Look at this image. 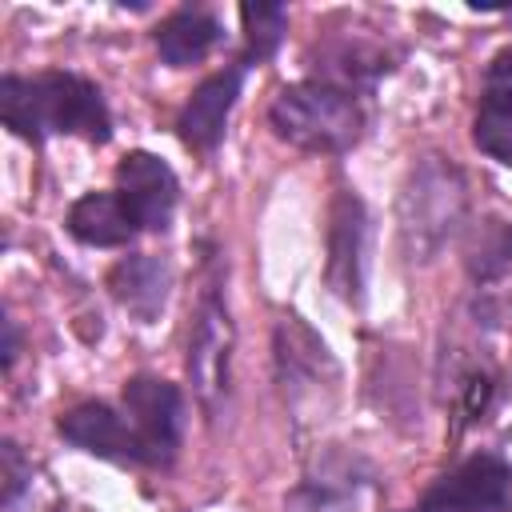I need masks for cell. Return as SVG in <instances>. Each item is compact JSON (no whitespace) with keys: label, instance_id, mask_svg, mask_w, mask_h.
Masks as SVG:
<instances>
[{"label":"cell","instance_id":"cell-1","mask_svg":"<svg viewBox=\"0 0 512 512\" xmlns=\"http://www.w3.org/2000/svg\"><path fill=\"white\" fill-rule=\"evenodd\" d=\"M0 120L24 140L76 132L92 144H104L112 132L100 88L76 72L4 76L0 80Z\"/></svg>","mask_w":512,"mask_h":512},{"label":"cell","instance_id":"cell-2","mask_svg":"<svg viewBox=\"0 0 512 512\" xmlns=\"http://www.w3.org/2000/svg\"><path fill=\"white\" fill-rule=\"evenodd\" d=\"M268 120L280 140L308 148V152H344L348 144H356V136L364 128V116H360V104L352 100V92L324 84V80L284 88L272 100Z\"/></svg>","mask_w":512,"mask_h":512},{"label":"cell","instance_id":"cell-3","mask_svg":"<svg viewBox=\"0 0 512 512\" xmlns=\"http://www.w3.org/2000/svg\"><path fill=\"white\" fill-rule=\"evenodd\" d=\"M124 416L140 440L144 464H168L180 448L184 428V400L176 384L156 376H136L124 384Z\"/></svg>","mask_w":512,"mask_h":512},{"label":"cell","instance_id":"cell-4","mask_svg":"<svg viewBox=\"0 0 512 512\" xmlns=\"http://www.w3.org/2000/svg\"><path fill=\"white\" fill-rule=\"evenodd\" d=\"M448 180H456L452 168L444 172V168L428 164L404 192V236L420 260H428V252H436L444 244V236L452 232V224L464 208L460 188H448Z\"/></svg>","mask_w":512,"mask_h":512},{"label":"cell","instance_id":"cell-5","mask_svg":"<svg viewBox=\"0 0 512 512\" xmlns=\"http://www.w3.org/2000/svg\"><path fill=\"white\" fill-rule=\"evenodd\" d=\"M508 492H512L508 460L480 452V456H468L460 468H452L448 476H440L428 488L424 512H496V508H504Z\"/></svg>","mask_w":512,"mask_h":512},{"label":"cell","instance_id":"cell-6","mask_svg":"<svg viewBox=\"0 0 512 512\" xmlns=\"http://www.w3.org/2000/svg\"><path fill=\"white\" fill-rule=\"evenodd\" d=\"M116 196L128 208V216L136 220V228L164 232L172 212H176L180 184H176V172L160 156L128 152L120 160V168H116Z\"/></svg>","mask_w":512,"mask_h":512},{"label":"cell","instance_id":"cell-7","mask_svg":"<svg viewBox=\"0 0 512 512\" xmlns=\"http://www.w3.org/2000/svg\"><path fill=\"white\" fill-rule=\"evenodd\" d=\"M228 360H232V320H228L220 292L208 288L200 300V316H196V332L188 348V372L208 412H216L228 392Z\"/></svg>","mask_w":512,"mask_h":512},{"label":"cell","instance_id":"cell-8","mask_svg":"<svg viewBox=\"0 0 512 512\" xmlns=\"http://www.w3.org/2000/svg\"><path fill=\"white\" fill-rule=\"evenodd\" d=\"M240 84H244V64H232V68L208 76V80L192 92V100L184 104V112H180V120H176L180 140H184L188 148L208 152V148L220 144L224 124H228V112H232V104H236V96H240Z\"/></svg>","mask_w":512,"mask_h":512},{"label":"cell","instance_id":"cell-9","mask_svg":"<svg viewBox=\"0 0 512 512\" xmlns=\"http://www.w3.org/2000/svg\"><path fill=\"white\" fill-rule=\"evenodd\" d=\"M60 436L72 440L84 452H96L104 460H120V464H144L140 440L132 432V424L112 412L108 404H80L72 412L60 416Z\"/></svg>","mask_w":512,"mask_h":512},{"label":"cell","instance_id":"cell-10","mask_svg":"<svg viewBox=\"0 0 512 512\" xmlns=\"http://www.w3.org/2000/svg\"><path fill=\"white\" fill-rule=\"evenodd\" d=\"M68 232L92 248H120L136 236V220L116 192H88L68 208Z\"/></svg>","mask_w":512,"mask_h":512},{"label":"cell","instance_id":"cell-11","mask_svg":"<svg viewBox=\"0 0 512 512\" xmlns=\"http://www.w3.org/2000/svg\"><path fill=\"white\" fill-rule=\"evenodd\" d=\"M112 296L140 320H156L168 296V268L156 256H124L108 276Z\"/></svg>","mask_w":512,"mask_h":512},{"label":"cell","instance_id":"cell-12","mask_svg":"<svg viewBox=\"0 0 512 512\" xmlns=\"http://www.w3.org/2000/svg\"><path fill=\"white\" fill-rule=\"evenodd\" d=\"M220 36L224 32H220L216 16H208V12H176L156 28V52H160L164 64L184 68V64L204 60L216 48Z\"/></svg>","mask_w":512,"mask_h":512},{"label":"cell","instance_id":"cell-13","mask_svg":"<svg viewBox=\"0 0 512 512\" xmlns=\"http://www.w3.org/2000/svg\"><path fill=\"white\" fill-rule=\"evenodd\" d=\"M472 140L492 160L512 164V84L484 92L480 112H476V124H472Z\"/></svg>","mask_w":512,"mask_h":512},{"label":"cell","instance_id":"cell-14","mask_svg":"<svg viewBox=\"0 0 512 512\" xmlns=\"http://www.w3.org/2000/svg\"><path fill=\"white\" fill-rule=\"evenodd\" d=\"M240 20H244V40H248V52L256 60H268L284 32H288V12L280 4H268V0H256V4H240Z\"/></svg>","mask_w":512,"mask_h":512},{"label":"cell","instance_id":"cell-15","mask_svg":"<svg viewBox=\"0 0 512 512\" xmlns=\"http://www.w3.org/2000/svg\"><path fill=\"white\" fill-rule=\"evenodd\" d=\"M512 264V224L484 220L476 232V244L468 248V272L476 280H492Z\"/></svg>","mask_w":512,"mask_h":512},{"label":"cell","instance_id":"cell-16","mask_svg":"<svg viewBox=\"0 0 512 512\" xmlns=\"http://www.w3.org/2000/svg\"><path fill=\"white\" fill-rule=\"evenodd\" d=\"M0 460H4V500L12 504V500H16V492L24 488V480H28L32 472L24 468V460H20V448H16L12 440H4V444H0Z\"/></svg>","mask_w":512,"mask_h":512},{"label":"cell","instance_id":"cell-17","mask_svg":"<svg viewBox=\"0 0 512 512\" xmlns=\"http://www.w3.org/2000/svg\"><path fill=\"white\" fill-rule=\"evenodd\" d=\"M16 360V324L4 316V368H12Z\"/></svg>","mask_w":512,"mask_h":512}]
</instances>
